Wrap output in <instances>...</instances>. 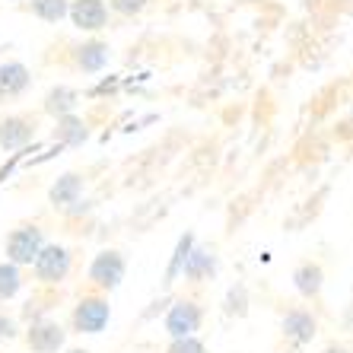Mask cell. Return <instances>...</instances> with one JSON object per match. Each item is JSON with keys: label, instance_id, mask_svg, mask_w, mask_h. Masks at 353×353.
<instances>
[{"label": "cell", "instance_id": "obj_1", "mask_svg": "<svg viewBox=\"0 0 353 353\" xmlns=\"http://www.w3.org/2000/svg\"><path fill=\"white\" fill-rule=\"evenodd\" d=\"M45 239H41L39 226H19L7 236V258L10 264H32L35 255L41 252Z\"/></svg>", "mask_w": 353, "mask_h": 353}, {"label": "cell", "instance_id": "obj_2", "mask_svg": "<svg viewBox=\"0 0 353 353\" xmlns=\"http://www.w3.org/2000/svg\"><path fill=\"white\" fill-rule=\"evenodd\" d=\"M35 277L45 280V283H58V280L67 277L70 271V255L67 248L61 245H41V252L35 255Z\"/></svg>", "mask_w": 353, "mask_h": 353}, {"label": "cell", "instance_id": "obj_3", "mask_svg": "<svg viewBox=\"0 0 353 353\" xmlns=\"http://www.w3.org/2000/svg\"><path fill=\"white\" fill-rule=\"evenodd\" d=\"M108 315H112L108 312V303H102V299H83L74 312V325L83 334H99L108 325Z\"/></svg>", "mask_w": 353, "mask_h": 353}, {"label": "cell", "instance_id": "obj_4", "mask_svg": "<svg viewBox=\"0 0 353 353\" xmlns=\"http://www.w3.org/2000/svg\"><path fill=\"white\" fill-rule=\"evenodd\" d=\"M90 277L92 283H99V287H118L124 277V258L118 255V252H102V255H96V261H92L90 268Z\"/></svg>", "mask_w": 353, "mask_h": 353}, {"label": "cell", "instance_id": "obj_5", "mask_svg": "<svg viewBox=\"0 0 353 353\" xmlns=\"http://www.w3.org/2000/svg\"><path fill=\"white\" fill-rule=\"evenodd\" d=\"M201 325V309L194 303H179L172 305V312L165 319V331L172 337H191Z\"/></svg>", "mask_w": 353, "mask_h": 353}, {"label": "cell", "instance_id": "obj_6", "mask_svg": "<svg viewBox=\"0 0 353 353\" xmlns=\"http://www.w3.org/2000/svg\"><path fill=\"white\" fill-rule=\"evenodd\" d=\"M29 347L35 353H58L64 347V328L54 321H41L29 328Z\"/></svg>", "mask_w": 353, "mask_h": 353}, {"label": "cell", "instance_id": "obj_7", "mask_svg": "<svg viewBox=\"0 0 353 353\" xmlns=\"http://www.w3.org/2000/svg\"><path fill=\"white\" fill-rule=\"evenodd\" d=\"M67 13L74 17V23L80 26V29H102L105 17H108V10L102 0H77Z\"/></svg>", "mask_w": 353, "mask_h": 353}, {"label": "cell", "instance_id": "obj_8", "mask_svg": "<svg viewBox=\"0 0 353 353\" xmlns=\"http://www.w3.org/2000/svg\"><path fill=\"white\" fill-rule=\"evenodd\" d=\"M32 121H26V118H3L0 121V147L3 150H19L23 143L32 140Z\"/></svg>", "mask_w": 353, "mask_h": 353}, {"label": "cell", "instance_id": "obj_9", "mask_svg": "<svg viewBox=\"0 0 353 353\" xmlns=\"http://www.w3.org/2000/svg\"><path fill=\"white\" fill-rule=\"evenodd\" d=\"M283 334L293 341V344H309L315 334V319L303 309H293V312L283 319Z\"/></svg>", "mask_w": 353, "mask_h": 353}, {"label": "cell", "instance_id": "obj_10", "mask_svg": "<svg viewBox=\"0 0 353 353\" xmlns=\"http://www.w3.org/2000/svg\"><path fill=\"white\" fill-rule=\"evenodd\" d=\"M29 86V70L23 64H0V96L10 99V96H19V92Z\"/></svg>", "mask_w": 353, "mask_h": 353}, {"label": "cell", "instance_id": "obj_11", "mask_svg": "<svg viewBox=\"0 0 353 353\" xmlns=\"http://www.w3.org/2000/svg\"><path fill=\"white\" fill-rule=\"evenodd\" d=\"M214 271H216L214 252H207V248L188 252V258H185V274H188L191 280H204V277H210Z\"/></svg>", "mask_w": 353, "mask_h": 353}, {"label": "cell", "instance_id": "obj_12", "mask_svg": "<svg viewBox=\"0 0 353 353\" xmlns=\"http://www.w3.org/2000/svg\"><path fill=\"white\" fill-rule=\"evenodd\" d=\"M77 105V92L74 90H67V86H58V90H51L48 99H45V112L48 115H70Z\"/></svg>", "mask_w": 353, "mask_h": 353}, {"label": "cell", "instance_id": "obj_13", "mask_svg": "<svg viewBox=\"0 0 353 353\" xmlns=\"http://www.w3.org/2000/svg\"><path fill=\"white\" fill-rule=\"evenodd\" d=\"M80 191H83L80 175H64V179H58V185L51 188V201H54V204H77Z\"/></svg>", "mask_w": 353, "mask_h": 353}, {"label": "cell", "instance_id": "obj_14", "mask_svg": "<svg viewBox=\"0 0 353 353\" xmlns=\"http://www.w3.org/2000/svg\"><path fill=\"white\" fill-rule=\"evenodd\" d=\"M54 137H58L61 143H83V137H86V128H83L80 118L61 115V118H58V131H54Z\"/></svg>", "mask_w": 353, "mask_h": 353}, {"label": "cell", "instance_id": "obj_15", "mask_svg": "<svg viewBox=\"0 0 353 353\" xmlns=\"http://www.w3.org/2000/svg\"><path fill=\"white\" fill-rule=\"evenodd\" d=\"M19 287H23V277H19L17 264H0V303L13 299L19 293Z\"/></svg>", "mask_w": 353, "mask_h": 353}, {"label": "cell", "instance_id": "obj_16", "mask_svg": "<svg viewBox=\"0 0 353 353\" xmlns=\"http://www.w3.org/2000/svg\"><path fill=\"white\" fill-rule=\"evenodd\" d=\"M67 0H32V13L45 23H58V19L67 17Z\"/></svg>", "mask_w": 353, "mask_h": 353}, {"label": "cell", "instance_id": "obj_17", "mask_svg": "<svg viewBox=\"0 0 353 353\" xmlns=\"http://www.w3.org/2000/svg\"><path fill=\"white\" fill-rule=\"evenodd\" d=\"M296 290L303 296H315L321 290V268H315V264H305V268H299L296 271Z\"/></svg>", "mask_w": 353, "mask_h": 353}, {"label": "cell", "instance_id": "obj_18", "mask_svg": "<svg viewBox=\"0 0 353 353\" xmlns=\"http://www.w3.org/2000/svg\"><path fill=\"white\" fill-rule=\"evenodd\" d=\"M105 61H108V48L105 45H99V41H90V45H83L80 48V67L83 70H99Z\"/></svg>", "mask_w": 353, "mask_h": 353}, {"label": "cell", "instance_id": "obj_19", "mask_svg": "<svg viewBox=\"0 0 353 353\" xmlns=\"http://www.w3.org/2000/svg\"><path fill=\"white\" fill-rule=\"evenodd\" d=\"M169 353H207V350L194 337H175V344L169 347Z\"/></svg>", "mask_w": 353, "mask_h": 353}, {"label": "cell", "instance_id": "obj_20", "mask_svg": "<svg viewBox=\"0 0 353 353\" xmlns=\"http://www.w3.org/2000/svg\"><path fill=\"white\" fill-rule=\"evenodd\" d=\"M188 252H191V236H185L179 242V252H175V261H172V268H169V277H175V271H179L181 264H185V258H188Z\"/></svg>", "mask_w": 353, "mask_h": 353}, {"label": "cell", "instance_id": "obj_21", "mask_svg": "<svg viewBox=\"0 0 353 353\" xmlns=\"http://www.w3.org/2000/svg\"><path fill=\"white\" fill-rule=\"evenodd\" d=\"M112 7H115L118 13H137V10L143 7V0H112Z\"/></svg>", "mask_w": 353, "mask_h": 353}, {"label": "cell", "instance_id": "obj_22", "mask_svg": "<svg viewBox=\"0 0 353 353\" xmlns=\"http://www.w3.org/2000/svg\"><path fill=\"white\" fill-rule=\"evenodd\" d=\"M13 334H17V325H13V319H7V315L0 312V341H10Z\"/></svg>", "mask_w": 353, "mask_h": 353}, {"label": "cell", "instance_id": "obj_23", "mask_svg": "<svg viewBox=\"0 0 353 353\" xmlns=\"http://www.w3.org/2000/svg\"><path fill=\"white\" fill-rule=\"evenodd\" d=\"M325 353H347V350H344V347H328Z\"/></svg>", "mask_w": 353, "mask_h": 353}, {"label": "cell", "instance_id": "obj_24", "mask_svg": "<svg viewBox=\"0 0 353 353\" xmlns=\"http://www.w3.org/2000/svg\"><path fill=\"white\" fill-rule=\"evenodd\" d=\"M70 353H86V350H70Z\"/></svg>", "mask_w": 353, "mask_h": 353}]
</instances>
